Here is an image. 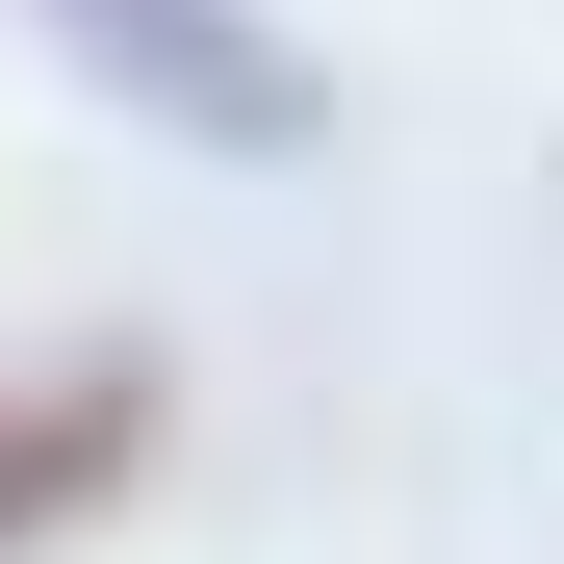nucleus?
I'll use <instances>...</instances> for the list:
<instances>
[{
    "label": "nucleus",
    "mask_w": 564,
    "mask_h": 564,
    "mask_svg": "<svg viewBox=\"0 0 564 564\" xmlns=\"http://www.w3.org/2000/svg\"><path fill=\"white\" fill-rule=\"evenodd\" d=\"M77 462H129V411H104V386H77V411H0V513H52Z\"/></svg>",
    "instance_id": "obj_1"
}]
</instances>
